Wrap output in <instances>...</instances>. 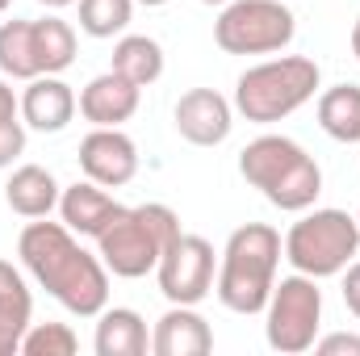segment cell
Instances as JSON below:
<instances>
[{
	"label": "cell",
	"mask_w": 360,
	"mask_h": 356,
	"mask_svg": "<svg viewBox=\"0 0 360 356\" xmlns=\"http://www.w3.org/2000/svg\"><path fill=\"white\" fill-rule=\"evenodd\" d=\"M352 55L360 59V17H356V25H352Z\"/></svg>",
	"instance_id": "f1b7e54d"
},
{
	"label": "cell",
	"mask_w": 360,
	"mask_h": 356,
	"mask_svg": "<svg viewBox=\"0 0 360 356\" xmlns=\"http://www.w3.org/2000/svg\"><path fill=\"white\" fill-rule=\"evenodd\" d=\"M30 314H34V298H30L25 276L8 260H0V356H13L21 348Z\"/></svg>",
	"instance_id": "ac0fdd59"
},
{
	"label": "cell",
	"mask_w": 360,
	"mask_h": 356,
	"mask_svg": "<svg viewBox=\"0 0 360 356\" xmlns=\"http://www.w3.org/2000/svg\"><path fill=\"white\" fill-rule=\"evenodd\" d=\"M34 42H38L42 76H59L76 63V30L63 17H38L34 21Z\"/></svg>",
	"instance_id": "7402d4cb"
},
{
	"label": "cell",
	"mask_w": 360,
	"mask_h": 356,
	"mask_svg": "<svg viewBox=\"0 0 360 356\" xmlns=\"http://www.w3.org/2000/svg\"><path fill=\"white\" fill-rule=\"evenodd\" d=\"M59 180L51 177L42 164H21L13 168V177L4 184V201L13 214L21 218H46L51 210H59Z\"/></svg>",
	"instance_id": "e0dca14e"
},
{
	"label": "cell",
	"mask_w": 360,
	"mask_h": 356,
	"mask_svg": "<svg viewBox=\"0 0 360 356\" xmlns=\"http://www.w3.org/2000/svg\"><path fill=\"white\" fill-rule=\"evenodd\" d=\"M319 92V63L306 55H281L248 68L235 80V113H243L256 126H272L289 113H297Z\"/></svg>",
	"instance_id": "5b68a950"
},
{
	"label": "cell",
	"mask_w": 360,
	"mask_h": 356,
	"mask_svg": "<svg viewBox=\"0 0 360 356\" xmlns=\"http://www.w3.org/2000/svg\"><path fill=\"white\" fill-rule=\"evenodd\" d=\"M139 84H130L126 76H117L113 68L109 72H101V76H92L84 92H80V113H84V122L92 126H122V122H130L134 113H139Z\"/></svg>",
	"instance_id": "5bb4252c"
},
{
	"label": "cell",
	"mask_w": 360,
	"mask_h": 356,
	"mask_svg": "<svg viewBox=\"0 0 360 356\" xmlns=\"http://www.w3.org/2000/svg\"><path fill=\"white\" fill-rule=\"evenodd\" d=\"M92 348L96 356H147L151 348V336H147V323L139 310L130 306H105L96 314V336H92Z\"/></svg>",
	"instance_id": "2e32d148"
},
{
	"label": "cell",
	"mask_w": 360,
	"mask_h": 356,
	"mask_svg": "<svg viewBox=\"0 0 360 356\" xmlns=\"http://www.w3.org/2000/svg\"><path fill=\"white\" fill-rule=\"evenodd\" d=\"M126 205H117L109 193H105V184H96V180H76V184H68L63 193H59V218H63V227L68 231H76V235H89L96 239L117 214H122Z\"/></svg>",
	"instance_id": "4fadbf2b"
},
{
	"label": "cell",
	"mask_w": 360,
	"mask_h": 356,
	"mask_svg": "<svg viewBox=\"0 0 360 356\" xmlns=\"http://www.w3.org/2000/svg\"><path fill=\"white\" fill-rule=\"evenodd\" d=\"M8 4H13V0H0V13H4V8H8Z\"/></svg>",
	"instance_id": "d6a6232c"
},
{
	"label": "cell",
	"mask_w": 360,
	"mask_h": 356,
	"mask_svg": "<svg viewBox=\"0 0 360 356\" xmlns=\"http://www.w3.org/2000/svg\"><path fill=\"white\" fill-rule=\"evenodd\" d=\"M293 34L297 21L281 0H226L214 21V42L226 55H276Z\"/></svg>",
	"instance_id": "ba28073f"
},
{
	"label": "cell",
	"mask_w": 360,
	"mask_h": 356,
	"mask_svg": "<svg viewBox=\"0 0 360 356\" xmlns=\"http://www.w3.org/2000/svg\"><path fill=\"white\" fill-rule=\"evenodd\" d=\"M80 101L72 84H63L59 76H34L21 92V122L38 134H59L68 130V122L76 117Z\"/></svg>",
	"instance_id": "7c38bea8"
},
{
	"label": "cell",
	"mask_w": 360,
	"mask_h": 356,
	"mask_svg": "<svg viewBox=\"0 0 360 356\" xmlns=\"http://www.w3.org/2000/svg\"><path fill=\"white\" fill-rule=\"evenodd\" d=\"M134 17V0H80V30L89 38H117Z\"/></svg>",
	"instance_id": "603a6c76"
},
{
	"label": "cell",
	"mask_w": 360,
	"mask_h": 356,
	"mask_svg": "<svg viewBox=\"0 0 360 356\" xmlns=\"http://www.w3.org/2000/svg\"><path fill=\"white\" fill-rule=\"evenodd\" d=\"M264 319H269L264 340H269L272 352L281 356L310 352L314 340H319V327H323V289H319V281L306 276V272L281 276L272 285Z\"/></svg>",
	"instance_id": "52a82bcc"
},
{
	"label": "cell",
	"mask_w": 360,
	"mask_h": 356,
	"mask_svg": "<svg viewBox=\"0 0 360 356\" xmlns=\"http://www.w3.org/2000/svg\"><path fill=\"white\" fill-rule=\"evenodd\" d=\"M8 117H21V96L0 80V122H8Z\"/></svg>",
	"instance_id": "83f0119b"
},
{
	"label": "cell",
	"mask_w": 360,
	"mask_h": 356,
	"mask_svg": "<svg viewBox=\"0 0 360 356\" xmlns=\"http://www.w3.org/2000/svg\"><path fill=\"white\" fill-rule=\"evenodd\" d=\"M160 276V293L172 306H197L210 289H214V248L201 235H184L168 243V252L155 265Z\"/></svg>",
	"instance_id": "9c48e42d"
},
{
	"label": "cell",
	"mask_w": 360,
	"mask_h": 356,
	"mask_svg": "<svg viewBox=\"0 0 360 356\" xmlns=\"http://www.w3.org/2000/svg\"><path fill=\"white\" fill-rule=\"evenodd\" d=\"M344 306L360 319V260H352L344 268Z\"/></svg>",
	"instance_id": "4316f807"
},
{
	"label": "cell",
	"mask_w": 360,
	"mask_h": 356,
	"mask_svg": "<svg viewBox=\"0 0 360 356\" xmlns=\"http://www.w3.org/2000/svg\"><path fill=\"white\" fill-rule=\"evenodd\" d=\"M134 4H147V8H160V4H168V0H134Z\"/></svg>",
	"instance_id": "4dcf8cb0"
},
{
	"label": "cell",
	"mask_w": 360,
	"mask_h": 356,
	"mask_svg": "<svg viewBox=\"0 0 360 356\" xmlns=\"http://www.w3.org/2000/svg\"><path fill=\"white\" fill-rule=\"evenodd\" d=\"M176 134L193 147H218L231 139L235 126V101H226L218 89H188L176 101Z\"/></svg>",
	"instance_id": "8fae6325"
},
{
	"label": "cell",
	"mask_w": 360,
	"mask_h": 356,
	"mask_svg": "<svg viewBox=\"0 0 360 356\" xmlns=\"http://www.w3.org/2000/svg\"><path fill=\"white\" fill-rule=\"evenodd\" d=\"M17 352H25V356H76L80 352V340H76V331L68 323H30Z\"/></svg>",
	"instance_id": "cb8c5ba5"
},
{
	"label": "cell",
	"mask_w": 360,
	"mask_h": 356,
	"mask_svg": "<svg viewBox=\"0 0 360 356\" xmlns=\"http://www.w3.org/2000/svg\"><path fill=\"white\" fill-rule=\"evenodd\" d=\"M25 151V122L8 117L0 122V168H13V160Z\"/></svg>",
	"instance_id": "d4e9b609"
},
{
	"label": "cell",
	"mask_w": 360,
	"mask_h": 356,
	"mask_svg": "<svg viewBox=\"0 0 360 356\" xmlns=\"http://www.w3.org/2000/svg\"><path fill=\"white\" fill-rule=\"evenodd\" d=\"M201 4H226V0H201Z\"/></svg>",
	"instance_id": "1f68e13d"
},
{
	"label": "cell",
	"mask_w": 360,
	"mask_h": 356,
	"mask_svg": "<svg viewBox=\"0 0 360 356\" xmlns=\"http://www.w3.org/2000/svg\"><path fill=\"white\" fill-rule=\"evenodd\" d=\"M176 235H180V218L172 205H164V201L130 205L96 235V256L105 260V268L113 276L139 281V276L155 272L160 256L168 252V243Z\"/></svg>",
	"instance_id": "277c9868"
},
{
	"label": "cell",
	"mask_w": 360,
	"mask_h": 356,
	"mask_svg": "<svg viewBox=\"0 0 360 356\" xmlns=\"http://www.w3.org/2000/svg\"><path fill=\"white\" fill-rule=\"evenodd\" d=\"M113 72L126 76L130 84L147 89L164 76V46L147 34H122L113 46Z\"/></svg>",
	"instance_id": "d6986e66"
},
{
	"label": "cell",
	"mask_w": 360,
	"mask_h": 356,
	"mask_svg": "<svg viewBox=\"0 0 360 356\" xmlns=\"http://www.w3.org/2000/svg\"><path fill=\"white\" fill-rule=\"evenodd\" d=\"M0 72L8 80H34L42 76L38 63V42H34V21H4L0 25Z\"/></svg>",
	"instance_id": "44dd1931"
},
{
	"label": "cell",
	"mask_w": 360,
	"mask_h": 356,
	"mask_svg": "<svg viewBox=\"0 0 360 356\" xmlns=\"http://www.w3.org/2000/svg\"><path fill=\"white\" fill-rule=\"evenodd\" d=\"M80 168L105 189H122L139 177V147L122 126H92L80 143Z\"/></svg>",
	"instance_id": "30bf717a"
},
{
	"label": "cell",
	"mask_w": 360,
	"mask_h": 356,
	"mask_svg": "<svg viewBox=\"0 0 360 356\" xmlns=\"http://www.w3.org/2000/svg\"><path fill=\"white\" fill-rule=\"evenodd\" d=\"M360 252V227L356 214L348 210H302V218L285 235V260L293 272H306L314 281L340 276Z\"/></svg>",
	"instance_id": "8992f818"
},
{
	"label": "cell",
	"mask_w": 360,
	"mask_h": 356,
	"mask_svg": "<svg viewBox=\"0 0 360 356\" xmlns=\"http://www.w3.org/2000/svg\"><path fill=\"white\" fill-rule=\"evenodd\" d=\"M239 172L252 189L264 193V201L285 210V214H302L319 201L323 193V168L314 164V155L293 143L289 134H260L239 151Z\"/></svg>",
	"instance_id": "7a4b0ae2"
},
{
	"label": "cell",
	"mask_w": 360,
	"mask_h": 356,
	"mask_svg": "<svg viewBox=\"0 0 360 356\" xmlns=\"http://www.w3.org/2000/svg\"><path fill=\"white\" fill-rule=\"evenodd\" d=\"M314 352L319 356H360V336H352V331L319 336V340H314Z\"/></svg>",
	"instance_id": "484cf974"
},
{
	"label": "cell",
	"mask_w": 360,
	"mask_h": 356,
	"mask_svg": "<svg viewBox=\"0 0 360 356\" xmlns=\"http://www.w3.org/2000/svg\"><path fill=\"white\" fill-rule=\"evenodd\" d=\"M319 126L335 143H360V84H335L319 96Z\"/></svg>",
	"instance_id": "ffe728a7"
},
{
	"label": "cell",
	"mask_w": 360,
	"mask_h": 356,
	"mask_svg": "<svg viewBox=\"0 0 360 356\" xmlns=\"http://www.w3.org/2000/svg\"><path fill=\"white\" fill-rule=\"evenodd\" d=\"M17 256H21L25 272L63 310H72L80 319H96L109 306V268H105V260L92 256L76 239V231H68L63 222L34 218L17 239Z\"/></svg>",
	"instance_id": "6da1fadb"
},
{
	"label": "cell",
	"mask_w": 360,
	"mask_h": 356,
	"mask_svg": "<svg viewBox=\"0 0 360 356\" xmlns=\"http://www.w3.org/2000/svg\"><path fill=\"white\" fill-rule=\"evenodd\" d=\"M42 8H68V4H76V0H38Z\"/></svg>",
	"instance_id": "f546056e"
},
{
	"label": "cell",
	"mask_w": 360,
	"mask_h": 356,
	"mask_svg": "<svg viewBox=\"0 0 360 356\" xmlns=\"http://www.w3.org/2000/svg\"><path fill=\"white\" fill-rule=\"evenodd\" d=\"M356 227H360V210H356Z\"/></svg>",
	"instance_id": "836d02e7"
},
{
	"label": "cell",
	"mask_w": 360,
	"mask_h": 356,
	"mask_svg": "<svg viewBox=\"0 0 360 356\" xmlns=\"http://www.w3.org/2000/svg\"><path fill=\"white\" fill-rule=\"evenodd\" d=\"M285 256L281 235L269 222H243L231 231L218 265V302L235 314H264L276 285V265Z\"/></svg>",
	"instance_id": "3957f363"
},
{
	"label": "cell",
	"mask_w": 360,
	"mask_h": 356,
	"mask_svg": "<svg viewBox=\"0 0 360 356\" xmlns=\"http://www.w3.org/2000/svg\"><path fill=\"white\" fill-rule=\"evenodd\" d=\"M151 352L155 356H205L214 352V331L193 306H172L155 331H151Z\"/></svg>",
	"instance_id": "9a60e30c"
}]
</instances>
